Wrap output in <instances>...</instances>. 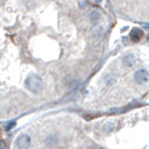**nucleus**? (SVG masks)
<instances>
[{
  "label": "nucleus",
  "instance_id": "obj_1",
  "mask_svg": "<svg viewBox=\"0 0 149 149\" xmlns=\"http://www.w3.org/2000/svg\"><path fill=\"white\" fill-rule=\"evenodd\" d=\"M134 80L138 84H145L149 80V72L146 69H139L134 72Z\"/></svg>",
  "mask_w": 149,
  "mask_h": 149
},
{
  "label": "nucleus",
  "instance_id": "obj_2",
  "mask_svg": "<svg viewBox=\"0 0 149 149\" xmlns=\"http://www.w3.org/2000/svg\"><path fill=\"white\" fill-rule=\"evenodd\" d=\"M123 63H124V65H125L126 68H133V67L136 64V58H135V56L133 55V54L130 53V54L124 56Z\"/></svg>",
  "mask_w": 149,
  "mask_h": 149
},
{
  "label": "nucleus",
  "instance_id": "obj_3",
  "mask_svg": "<svg viewBox=\"0 0 149 149\" xmlns=\"http://www.w3.org/2000/svg\"><path fill=\"white\" fill-rule=\"evenodd\" d=\"M141 36H142V31L139 30V29H133L130 33V38L132 41H136V40H139V39L141 38Z\"/></svg>",
  "mask_w": 149,
  "mask_h": 149
},
{
  "label": "nucleus",
  "instance_id": "obj_4",
  "mask_svg": "<svg viewBox=\"0 0 149 149\" xmlns=\"http://www.w3.org/2000/svg\"><path fill=\"white\" fill-rule=\"evenodd\" d=\"M116 76L112 74H109L107 77H106V79H104V84H106V86H108V87H110L112 86L115 83H116Z\"/></svg>",
  "mask_w": 149,
  "mask_h": 149
},
{
  "label": "nucleus",
  "instance_id": "obj_5",
  "mask_svg": "<svg viewBox=\"0 0 149 149\" xmlns=\"http://www.w3.org/2000/svg\"><path fill=\"white\" fill-rule=\"evenodd\" d=\"M112 130H113V125H112L111 123H110V124H109V123H108V124H106V127H104V131H106L107 133H108V132H111Z\"/></svg>",
  "mask_w": 149,
  "mask_h": 149
},
{
  "label": "nucleus",
  "instance_id": "obj_6",
  "mask_svg": "<svg viewBox=\"0 0 149 149\" xmlns=\"http://www.w3.org/2000/svg\"><path fill=\"white\" fill-rule=\"evenodd\" d=\"M92 16H91V19H99V14L96 13V12H93L92 14H91Z\"/></svg>",
  "mask_w": 149,
  "mask_h": 149
},
{
  "label": "nucleus",
  "instance_id": "obj_7",
  "mask_svg": "<svg viewBox=\"0 0 149 149\" xmlns=\"http://www.w3.org/2000/svg\"><path fill=\"white\" fill-rule=\"evenodd\" d=\"M78 3L80 7H85V3H86V0H78Z\"/></svg>",
  "mask_w": 149,
  "mask_h": 149
}]
</instances>
